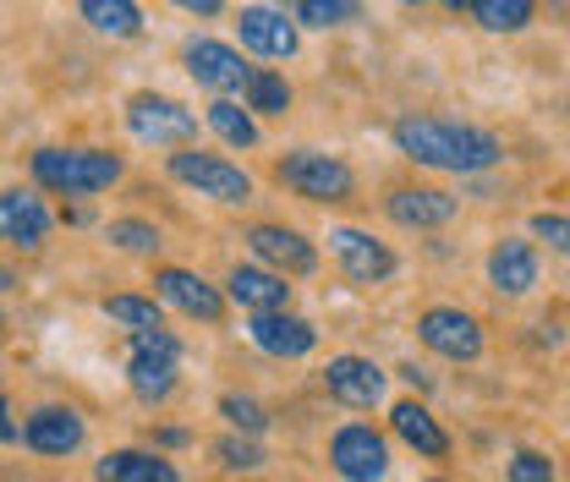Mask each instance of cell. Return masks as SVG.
Instances as JSON below:
<instances>
[{
	"label": "cell",
	"instance_id": "6",
	"mask_svg": "<svg viewBox=\"0 0 570 482\" xmlns=\"http://www.w3.org/2000/svg\"><path fill=\"white\" fill-rule=\"evenodd\" d=\"M417 335H423L428 351H439V356H450V362H478V356H483V329H478V318L461 313V307H433V313H423Z\"/></svg>",
	"mask_w": 570,
	"mask_h": 482
},
{
	"label": "cell",
	"instance_id": "20",
	"mask_svg": "<svg viewBox=\"0 0 570 482\" xmlns=\"http://www.w3.org/2000/svg\"><path fill=\"white\" fill-rule=\"evenodd\" d=\"M94 478L99 482H181L165 455H148V450H116V455H105Z\"/></svg>",
	"mask_w": 570,
	"mask_h": 482
},
{
	"label": "cell",
	"instance_id": "19",
	"mask_svg": "<svg viewBox=\"0 0 570 482\" xmlns=\"http://www.w3.org/2000/svg\"><path fill=\"white\" fill-rule=\"evenodd\" d=\"M291 285L275 269H236L230 275V302H242L247 313H281Z\"/></svg>",
	"mask_w": 570,
	"mask_h": 482
},
{
	"label": "cell",
	"instance_id": "39",
	"mask_svg": "<svg viewBox=\"0 0 570 482\" xmlns=\"http://www.w3.org/2000/svg\"><path fill=\"white\" fill-rule=\"evenodd\" d=\"M0 329H6V313H0Z\"/></svg>",
	"mask_w": 570,
	"mask_h": 482
},
{
	"label": "cell",
	"instance_id": "8",
	"mask_svg": "<svg viewBox=\"0 0 570 482\" xmlns=\"http://www.w3.org/2000/svg\"><path fill=\"white\" fill-rule=\"evenodd\" d=\"M181 56H187V71H193L204 88H214V94L247 88V77H253V67H242V56H236L230 45H219V39H193Z\"/></svg>",
	"mask_w": 570,
	"mask_h": 482
},
{
	"label": "cell",
	"instance_id": "29",
	"mask_svg": "<svg viewBox=\"0 0 570 482\" xmlns=\"http://www.w3.org/2000/svg\"><path fill=\"white\" fill-rule=\"evenodd\" d=\"M110 242H116L121 253H142V258L159 253V230L142 225V219H116V225H110Z\"/></svg>",
	"mask_w": 570,
	"mask_h": 482
},
{
	"label": "cell",
	"instance_id": "11",
	"mask_svg": "<svg viewBox=\"0 0 570 482\" xmlns=\"http://www.w3.org/2000/svg\"><path fill=\"white\" fill-rule=\"evenodd\" d=\"M154 285H159V296H165L170 307H181L187 318H204V324H214V318L225 313V296H219L204 275H193V269H159V275H154Z\"/></svg>",
	"mask_w": 570,
	"mask_h": 482
},
{
	"label": "cell",
	"instance_id": "27",
	"mask_svg": "<svg viewBox=\"0 0 570 482\" xmlns=\"http://www.w3.org/2000/svg\"><path fill=\"white\" fill-rule=\"evenodd\" d=\"M356 0H291V22H307V28H341V22H352Z\"/></svg>",
	"mask_w": 570,
	"mask_h": 482
},
{
	"label": "cell",
	"instance_id": "35",
	"mask_svg": "<svg viewBox=\"0 0 570 482\" xmlns=\"http://www.w3.org/2000/svg\"><path fill=\"white\" fill-rule=\"evenodd\" d=\"M170 6H181V11H193V17H214L225 0H170Z\"/></svg>",
	"mask_w": 570,
	"mask_h": 482
},
{
	"label": "cell",
	"instance_id": "13",
	"mask_svg": "<svg viewBox=\"0 0 570 482\" xmlns=\"http://www.w3.org/2000/svg\"><path fill=\"white\" fill-rule=\"evenodd\" d=\"M324 384L341 406H379V395H384V373L367 356H335L324 367Z\"/></svg>",
	"mask_w": 570,
	"mask_h": 482
},
{
	"label": "cell",
	"instance_id": "28",
	"mask_svg": "<svg viewBox=\"0 0 570 482\" xmlns=\"http://www.w3.org/2000/svg\"><path fill=\"white\" fill-rule=\"evenodd\" d=\"M105 313H110L116 324H127V329H159V324H165L159 302H142V296H110Z\"/></svg>",
	"mask_w": 570,
	"mask_h": 482
},
{
	"label": "cell",
	"instance_id": "32",
	"mask_svg": "<svg viewBox=\"0 0 570 482\" xmlns=\"http://www.w3.org/2000/svg\"><path fill=\"white\" fill-rule=\"evenodd\" d=\"M214 455H219V466H230V472H253V466H264V450H258L253 439H219Z\"/></svg>",
	"mask_w": 570,
	"mask_h": 482
},
{
	"label": "cell",
	"instance_id": "16",
	"mask_svg": "<svg viewBox=\"0 0 570 482\" xmlns=\"http://www.w3.org/2000/svg\"><path fill=\"white\" fill-rule=\"evenodd\" d=\"M247 242H253V253H258L275 275H307V269H313V247H307L296 230H285V225H258Z\"/></svg>",
	"mask_w": 570,
	"mask_h": 482
},
{
	"label": "cell",
	"instance_id": "9",
	"mask_svg": "<svg viewBox=\"0 0 570 482\" xmlns=\"http://www.w3.org/2000/svg\"><path fill=\"white\" fill-rule=\"evenodd\" d=\"M45 236H50V208H45V198H33V193H0V242L33 253V247H45Z\"/></svg>",
	"mask_w": 570,
	"mask_h": 482
},
{
	"label": "cell",
	"instance_id": "2",
	"mask_svg": "<svg viewBox=\"0 0 570 482\" xmlns=\"http://www.w3.org/2000/svg\"><path fill=\"white\" fill-rule=\"evenodd\" d=\"M33 181L67 198L105 193L110 181H121V159L105 148H39L33 154Z\"/></svg>",
	"mask_w": 570,
	"mask_h": 482
},
{
	"label": "cell",
	"instance_id": "12",
	"mask_svg": "<svg viewBox=\"0 0 570 482\" xmlns=\"http://www.w3.org/2000/svg\"><path fill=\"white\" fill-rule=\"evenodd\" d=\"M242 45L269 56V61H285V56H296V22L275 6H247L242 11Z\"/></svg>",
	"mask_w": 570,
	"mask_h": 482
},
{
	"label": "cell",
	"instance_id": "31",
	"mask_svg": "<svg viewBox=\"0 0 570 482\" xmlns=\"http://www.w3.org/2000/svg\"><path fill=\"white\" fill-rule=\"evenodd\" d=\"M132 356H159V362H181V341L159 324V329H132Z\"/></svg>",
	"mask_w": 570,
	"mask_h": 482
},
{
	"label": "cell",
	"instance_id": "18",
	"mask_svg": "<svg viewBox=\"0 0 570 482\" xmlns=\"http://www.w3.org/2000/svg\"><path fill=\"white\" fill-rule=\"evenodd\" d=\"M390 219H401V225H444V219H455V198L450 193H439V187H401V193H390Z\"/></svg>",
	"mask_w": 570,
	"mask_h": 482
},
{
	"label": "cell",
	"instance_id": "37",
	"mask_svg": "<svg viewBox=\"0 0 570 482\" xmlns=\"http://www.w3.org/2000/svg\"><path fill=\"white\" fill-rule=\"evenodd\" d=\"M439 6H450V11H461V6H466V11H472L478 0H439Z\"/></svg>",
	"mask_w": 570,
	"mask_h": 482
},
{
	"label": "cell",
	"instance_id": "21",
	"mask_svg": "<svg viewBox=\"0 0 570 482\" xmlns=\"http://www.w3.org/2000/svg\"><path fill=\"white\" fill-rule=\"evenodd\" d=\"M82 22L105 39H138L142 33L138 0H82Z\"/></svg>",
	"mask_w": 570,
	"mask_h": 482
},
{
	"label": "cell",
	"instance_id": "4",
	"mask_svg": "<svg viewBox=\"0 0 570 482\" xmlns=\"http://www.w3.org/2000/svg\"><path fill=\"white\" fill-rule=\"evenodd\" d=\"M281 181L291 193H302V198H313V204H346L352 198V170L341 165V159H330V154H313V148H302V154H285L281 159Z\"/></svg>",
	"mask_w": 570,
	"mask_h": 482
},
{
	"label": "cell",
	"instance_id": "10",
	"mask_svg": "<svg viewBox=\"0 0 570 482\" xmlns=\"http://www.w3.org/2000/svg\"><path fill=\"white\" fill-rule=\"evenodd\" d=\"M247 335L258 351H269V356H307L313 345H318V329L307 324V318H296V313H253V324H247Z\"/></svg>",
	"mask_w": 570,
	"mask_h": 482
},
{
	"label": "cell",
	"instance_id": "17",
	"mask_svg": "<svg viewBox=\"0 0 570 482\" xmlns=\"http://www.w3.org/2000/svg\"><path fill=\"white\" fill-rule=\"evenodd\" d=\"M489 279H494V291H504V296H527L538 285V253H532V242H499L494 253H489Z\"/></svg>",
	"mask_w": 570,
	"mask_h": 482
},
{
	"label": "cell",
	"instance_id": "5",
	"mask_svg": "<svg viewBox=\"0 0 570 482\" xmlns=\"http://www.w3.org/2000/svg\"><path fill=\"white\" fill-rule=\"evenodd\" d=\"M127 127L138 132L142 142H187L198 132V116L165 94H132L127 105Z\"/></svg>",
	"mask_w": 570,
	"mask_h": 482
},
{
	"label": "cell",
	"instance_id": "26",
	"mask_svg": "<svg viewBox=\"0 0 570 482\" xmlns=\"http://www.w3.org/2000/svg\"><path fill=\"white\" fill-rule=\"evenodd\" d=\"M247 110H258V116H285L291 110V88H285L281 71H253L247 77Z\"/></svg>",
	"mask_w": 570,
	"mask_h": 482
},
{
	"label": "cell",
	"instance_id": "22",
	"mask_svg": "<svg viewBox=\"0 0 570 482\" xmlns=\"http://www.w3.org/2000/svg\"><path fill=\"white\" fill-rule=\"evenodd\" d=\"M390 422H395V433H401L412 450H423V455H433V461H439V455H450V439H444V427H439V422H433V416H428L417 401H401V406L390 412Z\"/></svg>",
	"mask_w": 570,
	"mask_h": 482
},
{
	"label": "cell",
	"instance_id": "34",
	"mask_svg": "<svg viewBox=\"0 0 570 482\" xmlns=\"http://www.w3.org/2000/svg\"><path fill=\"white\" fill-rule=\"evenodd\" d=\"M532 230H538L549 247L570 253V214H538V219H532Z\"/></svg>",
	"mask_w": 570,
	"mask_h": 482
},
{
	"label": "cell",
	"instance_id": "14",
	"mask_svg": "<svg viewBox=\"0 0 570 482\" xmlns=\"http://www.w3.org/2000/svg\"><path fill=\"white\" fill-rule=\"evenodd\" d=\"M330 247H335V258H341V269L362 285H373V279L395 275V253L384 247V242H373V236H362V230H335L330 236Z\"/></svg>",
	"mask_w": 570,
	"mask_h": 482
},
{
	"label": "cell",
	"instance_id": "36",
	"mask_svg": "<svg viewBox=\"0 0 570 482\" xmlns=\"http://www.w3.org/2000/svg\"><path fill=\"white\" fill-rule=\"evenodd\" d=\"M0 439H17V427H11V412H6V401H0Z\"/></svg>",
	"mask_w": 570,
	"mask_h": 482
},
{
	"label": "cell",
	"instance_id": "38",
	"mask_svg": "<svg viewBox=\"0 0 570 482\" xmlns=\"http://www.w3.org/2000/svg\"><path fill=\"white\" fill-rule=\"evenodd\" d=\"M11 285H17V275H11V269H0V291H11Z\"/></svg>",
	"mask_w": 570,
	"mask_h": 482
},
{
	"label": "cell",
	"instance_id": "3",
	"mask_svg": "<svg viewBox=\"0 0 570 482\" xmlns=\"http://www.w3.org/2000/svg\"><path fill=\"white\" fill-rule=\"evenodd\" d=\"M170 176L187 181V187H198L214 204H247V198H253V176H247L242 165L219 159V154H198V148L170 154Z\"/></svg>",
	"mask_w": 570,
	"mask_h": 482
},
{
	"label": "cell",
	"instance_id": "23",
	"mask_svg": "<svg viewBox=\"0 0 570 482\" xmlns=\"http://www.w3.org/2000/svg\"><path fill=\"white\" fill-rule=\"evenodd\" d=\"M127 378H132V395H138V401H165V395L176 390V362H159V356H132Z\"/></svg>",
	"mask_w": 570,
	"mask_h": 482
},
{
	"label": "cell",
	"instance_id": "1",
	"mask_svg": "<svg viewBox=\"0 0 570 482\" xmlns=\"http://www.w3.org/2000/svg\"><path fill=\"white\" fill-rule=\"evenodd\" d=\"M395 142H401L406 159L433 165V170H455V176L489 170L499 159L494 132L461 127V121H439V116H406V121H395Z\"/></svg>",
	"mask_w": 570,
	"mask_h": 482
},
{
	"label": "cell",
	"instance_id": "7",
	"mask_svg": "<svg viewBox=\"0 0 570 482\" xmlns=\"http://www.w3.org/2000/svg\"><path fill=\"white\" fill-rule=\"evenodd\" d=\"M330 461H335V472L346 482H379L390 472V450H384V439L373 433V427H341L335 433V444H330Z\"/></svg>",
	"mask_w": 570,
	"mask_h": 482
},
{
	"label": "cell",
	"instance_id": "33",
	"mask_svg": "<svg viewBox=\"0 0 570 482\" xmlns=\"http://www.w3.org/2000/svg\"><path fill=\"white\" fill-rule=\"evenodd\" d=\"M510 482H554L549 455H538V450H521V455L510 461Z\"/></svg>",
	"mask_w": 570,
	"mask_h": 482
},
{
	"label": "cell",
	"instance_id": "24",
	"mask_svg": "<svg viewBox=\"0 0 570 482\" xmlns=\"http://www.w3.org/2000/svg\"><path fill=\"white\" fill-rule=\"evenodd\" d=\"M209 127L219 138L230 142V148H253L258 142V127H253V116L242 110V105H230V99H214L209 105Z\"/></svg>",
	"mask_w": 570,
	"mask_h": 482
},
{
	"label": "cell",
	"instance_id": "15",
	"mask_svg": "<svg viewBox=\"0 0 570 482\" xmlns=\"http://www.w3.org/2000/svg\"><path fill=\"white\" fill-rule=\"evenodd\" d=\"M22 439H28V450H39V455H71V450L82 444V416L71 412V406H39V412L28 416Z\"/></svg>",
	"mask_w": 570,
	"mask_h": 482
},
{
	"label": "cell",
	"instance_id": "30",
	"mask_svg": "<svg viewBox=\"0 0 570 482\" xmlns=\"http://www.w3.org/2000/svg\"><path fill=\"white\" fill-rule=\"evenodd\" d=\"M219 412L230 416V427H242L247 439L269 427V412H264V406H258L253 395H225V401H219Z\"/></svg>",
	"mask_w": 570,
	"mask_h": 482
},
{
	"label": "cell",
	"instance_id": "25",
	"mask_svg": "<svg viewBox=\"0 0 570 482\" xmlns=\"http://www.w3.org/2000/svg\"><path fill=\"white\" fill-rule=\"evenodd\" d=\"M472 17L489 28V33H521L532 22V0H478Z\"/></svg>",
	"mask_w": 570,
	"mask_h": 482
}]
</instances>
